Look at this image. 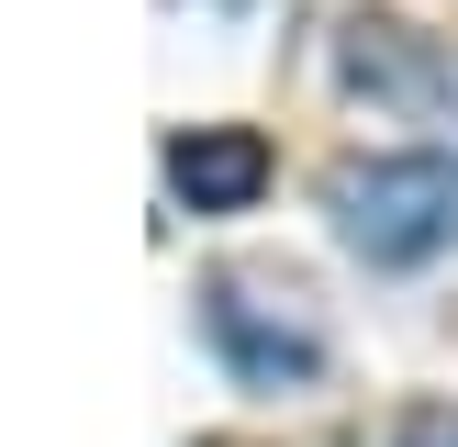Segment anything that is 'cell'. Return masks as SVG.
<instances>
[{
  "label": "cell",
  "instance_id": "6da1fadb",
  "mask_svg": "<svg viewBox=\"0 0 458 447\" xmlns=\"http://www.w3.org/2000/svg\"><path fill=\"white\" fill-rule=\"evenodd\" d=\"M325 213L369 268H414L458 246V156H347L325 179Z\"/></svg>",
  "mask_w": 458,
  "mask_h": 447
},
{
  "label": "cell",
  "instance_id": "7a4b0ae2",
  "mask_svg": "<svg viewBox=\"0 0 458 447\" xmlns=\"http://www.w3.org/2000/svg\"><path fill=\"white\" fill-rule=\"evenodd\" d=\"M201 335L224 347V369H235L246 392H291V380L325 369V325H313V302L291 280H258V268H224V280L201 291Z\"/></svg>",
  "mask_w": 458,
  "mask_h": 447
},
{
  "label": "cell",
  "instance_id": "3957f363",
  "mask_svg": "<svg viewBox=\"0 0 458 447\" xmlns=\"http://www.w3.org/2000/svg\"><path fill=\"white\" fill-rule=\"evenodd\" d=\"M168 190L191 201V213H246V201L268 190V134L246 123H191L168 146Z\"/></svg>",
  "mask_w": 458,
  "mask_h": 447
},
{
  "label": "cell",
  "instance_id": "277c9868",
  "mask_svg": "<svg viewBox=\"0 0 458 447\" xmlns=\"http://www.w3.org/2000/svg\"><path fill=\"white\" fill-rule=\"evenodd\" d=\"M392 447H458V402H414Z\"/></svg>",
  "mask_w": 458,
  "mask_h": 447
}]
</instances>
